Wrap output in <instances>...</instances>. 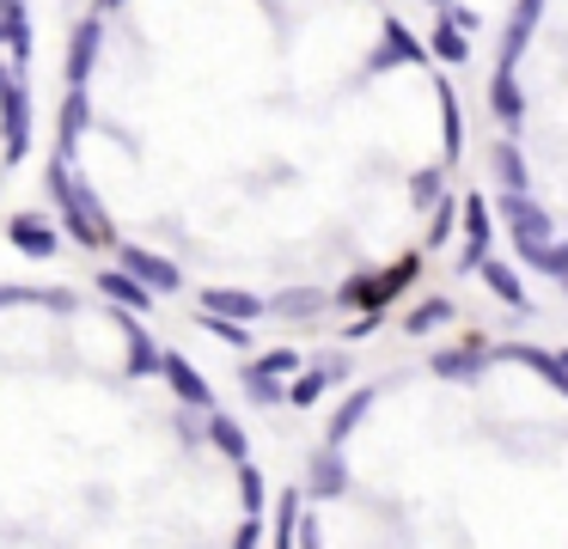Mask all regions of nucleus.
<instances>
[{"label":"nucleus","instance_id":"obj_5","mask_svg":"<svg viewBox=\"0 0 568 549\" xmlns=\"http://www.w3.org/2000/svg\"><path fill=\"white\" fill-rule=\"evenodd\" d=\"M501 214H507V232H514V244H544V238L556 232L550 214H544V207L531 202L526 190H507V195H501Z\"/></svg>","mask_w":568,"mask_h":549},{"label":"nucleus","instance_id":"obj_19","mask_svg":"<svg viewBox=\"0 0 568 549\" xmlns=\"http://www.w3.org/2000/svg\"><path fill=\"white\" fill-rule=\"evenodd\" d=\"M507 360H519V366H531V373H544L556 390L568 397V366H562V354H544V348H526V342H514V348H501Z\"/></svg>","mask_w":568,"mask_h":549},{"label":"nucleus","instance_id":"obj_38","mask_svg":"<svg viewBox=\"0 0 568 549\" xmlns=\"http://www.w3.org/2000/svg\"><path fill=\"white\" fill-rule=\"evenodd\" d=\"M538 12H544V0H514V19L519 24H538Z\"/></svg>","mask_w":568,"mask_h":549},{"label":"nucleus","instance_id":"obj_21","mask_svg":"<svg viewBox=\"0 0 568 549\" xmlns=\"http://www.w3.org/2000/svg\"><path fill=\"white\" fill-rule=\"evenodd\" d=\"M367 409H373V390H355V397H348L343 409L331 415V427H324V446H343V439L355 434L361 421H367Z\"/></svg>","mask_w":568,"mask_h":549},{"label":"nucleus","instance_id":"obj_35","mask_svg":"<svg viewBox=\"0 0 568 549\" xmlns=\"http://www.w3.org/2000/svg\"><path fill=\"white\" fill-rule=\"evenodd\" d=\"M409 195H416V207L440 202V171H416V183H409Z\"/></svg>","mask_w":568,"mask_h":549},{"label":"nucleus","instance_id":"obj_8","mask_svg":"<svg viewBox=\"0 0 568 549\" xmlns=\"http://www.w3.org/2000/svg\"><path fill=\"white\" fill-rule=\"evenodd\" d=\"M409 281H416V256L392 263L385 275H373V281H348V287H343V299H348V305H379V299H392V293H404Z\"/></svg>","mask_w":568,"mask_h":549},{"label":"nucleus","instance_id":"obj_28","mask_svg":"<svg viewBox=\"0 0 568 549\" xmlns=\"http://www.w3.org/2000/svg\"><path fill=\"white\" fill-rule=\"evenodd\" d=\"M434 55H440V61H453V68H458V61H465V55H470V43H465V31H458V24H453V19H446V24H434Z\"/></svg>","mask_w":568,"mask_h":549},{"label":"nucleus","instance_id":"obj_41","mask_svg":"<svg viewBox=\"0 0 568 549\" xmlns=\"http://www.w3.org/2000/svg\"><path fill=\"white\" fill-rule=\"evenodd\" d=\"M116 7H123V0H99V12H116Z\"/></svg>","mask_w":568,"mask_h":549},{"label":"nucleus","instance_id":"obj_32","mask_svg":"<svg viewBox=\"0 0 568 549\" xmlns=\"http://www.w3.org/2000/svg\"><path fill=\"white\" fill-rule=\"evenodd\" d=\"M239 495H245V512L263 519V476L251 470V458H239Z\"/></svg>","mask_w":568,"mask_h":549},{"label":"nucleus","instance_id":"obj_10","mask_svg":"<svg viewBox=\"0 0 568 549\" xmlns=\"http://www.w3.org/2000/svg\"><path fill=\"white\" fill-rule=\"evenodd\" d=\"M0 49H13L19 73H26V61H31V12H26V0H0Z\"/></svg>","mask_w":568,"mask_h":549},{"label":"nucleus","instance_id":"obj_4","mask_svg":"<svg viewBox=\"0 0 568 549\" xmlns=\"http://www.w3.org/2000/svg\"><path fill=\"white\" fill-rule=\"evenodd\" d=\"M160 373H165V385L178 390V403H184V409H214V390H209V378L190 366V354L165 348L160 354Z\"/></svg>","mask_w":568,"mask_h":549},{"label":"nucleus","instance_id":"obj_24","mask_svg":"<svg viewBox=\"0 0 568 549\" xmlns=\"http://www.w3.org/2000/svg\"><path fill=\"white\" fill-rule=\"evenodd\" d=\"M270 312H282V317H318L324 312V293L318 287H287V293H275V299H270Z\"/></svg>","mask_w":568,"mask_h":549},{"label":"nucleus","instance_id":"obj_22","mask_svg":"<svg viewBox=\"0 0 568 549\" xmlns=\"http://www.w3.org/2000/svg\"><path fill=\"white\" fill-rule=\"evenodd\" d=\"M397 61H422V43L404 31V24H385V49L373 55V68H397Z\"/></svg>","mask_w":568,"mask_h":549},{"label":"nucleus","instance_id":"obj_12","mask_svg":"<svg viewBox=\"0 0 568 549\" xmlns=\"http://www.w3.org/2000/svg\"><path fill=\"white\" fill-rule=\"evenodd\" d=\"M489 354H495L489 342H483V336H470L465 348H440V354H434V373H440V378H477Z\"/></svg>","mask_w":568,"mask_h":549},{"label":"nucleus","instance_id":"obj_6","mask_svg":"<svg viewBox=\"0 0 568 549\" xmlns=\"http://www.w3.org/2000/svg\"><path fill=\"white\" fill-rule=\"evenodd\" d=\"M7 244H13L19 256H31V263H50V256L62 251L55 226H50V220H38V214H13V220H7Z\"/></svg>","mask_w":568,"mask_h":549},{"label":"nucleus","instance_id":"obj_16","mask_svg":"<svg viewBox=\"0 0 568 549\" xmlns=\"http://www.w3.org/2000/svg\"><path fill=\"white\" fill-rule=\"evenodd\" d=\"M489 104H495V116L507 122V129H519L526 122V98H519V80H514V68H495V85H489Z\"/></svg>","mask_w":568,"mask_h":549},{"label":"nucleus","instance_id":"obj_26","mask_svg":"<svg viewBox=\"0 0 568 549\" xmlns=\"http://www.w3.org/2000/svg\"><path fill=\"white\" fill-rule=\"evenodd\" d=\"M489 165H495V177H501L507 190H526V159H519V146H514V141H501V146H495V153H489Z\"/></svg>","mask_w":568,"mask_h":549},{"label":"nucleus","instance_id":"obj_42","mask_svg":"<svg viewBox=\"0 0 568 549\" xmlns=\"http://www.w3.org/2000/svg\"><path fill=\"white\" fill-rule=\"evenodd\" d=\"M434 7H453V0H434Z\"/></svg>","mask_w":568,"mask_h":549},{"label":"nucleus","instance_id":"obj_13","mask_svg":"<svg viewBox=\"0 0 568 549\" xmlns=\"http://www.w3.org/2000/svg\"><path fill=\"white\" fill-rule=\"evenodd\" d=\"M99 293L116 305V312H148V305H153V293L141 287L129 268H104V275H99Z\"/></svg>","mask_w":568,"mask_h":549},{"label":"nucleus","instance_id":"obj_7","mask_svg":"<svg viewBox=\"0 0 568 549\" xmlns=\"http://www.w3.org/2000/svg\"><path fill=\"white\" fill-rule=\"evenodd\" d=\"M92 129V104H87V85H68L62 98V116H55V159H74L80 134Z\"/></svg>","mask_w":568,"mask_h":549},{"label":"nucleus","instance_id":"obj_33","mask_svg":"<svg viewBox=\"0 0 568 549\" xmlns=\"http://www.w3.org/2000/svg\"><path fill=\"white\" fill-rule=\"evenodd\" d=\"M294 525H300V495L287 488L282 507H275V543H294Z\"/></svg>","mask_w":568,"mask_h":549},{"label":"nucleus","instance_id":"obj_3","mask_svg":"<svg viewBox=\"0 0 568 549\" xmlns=\"http://www.w3.org/2000/svg\"><path fill=\"white\" fill-rule=\"evenodd\" d=\"M116 268H129V275H135L148 293H178V287H184V275H178L172 256L141 251V244H116Z\"/></svg>","mask_w":568,"mask_h":549},{"label":"nucleus","instance_id":"obj_25","mask_svg":"<svg viewBox=\"0 0 568 549\" xmlns=\"http://www.w3.org/2000/svg\"><path fill=\"white\" fill-rule=\"evenodd\" d=\"M245 397L270 409V403H287V385H282V378H275V373H263L257 360H251V366H245Z\"/></svg>","mask_w":568,"mask_h":549},{"label":"nucleus","instance_id":"obj_15","mask_svg":"<svg viewBox=\"0 0 568 549\" xmlns=\"http://www.w3.org/2000/svg\"><path fill=\"white\" fill-rule=\"evenodd\" d=\"M202 439H209V446L221 451V458H233V464H239V458H251V439H245V427H239L233 415H221V409H214L209 421H202Z\"/></svg>","mask_w":568,"mask_h":549},{"label":"nucleus","instance_id":"obj_31","mask_svg":"<svg viewBox=\"0 0 568 549\" xmlns=\"http://www.w3.org/2000/svg\"><path fill=\"white\" fill-rule=\"evenodd\" d=\"M465 232H470V244H489V207H483V195H465Z\"/></svg>","mask_w":568,"mask_h":549},{"label":"nucleus","instance_id":"obj_23","mask_svg":"<svg viewBox=\"0 0 568 549\" xmlns=\"http://www.w3.org/2000/svg\"><path fill=\"white\" fill-rule=\"evenodd\" d=\"M483 281H489V293H495V299H507V305H519V312H526V287H519V275H514V268H507V263H489V256H483Z\"/></svg>","mask_w":568,"mask_h":549},{"label":"nucleus","instance_id":"obj_36","mask_svg":"<svg viewBox=\"0 0 568 549\" xmlns=\"http://www.w3.org/2000/svg\"><path fill=\"white\" fill-rule=\"evenodd\" d=\"M446 232H453V202L434 207V226H428V244H446Z\"/></svg>","mask_w":568,"mask_h":549},{"label":"nucleus","instance_id":"obj_29","mask_svg":"<svg viewBox=\"0 0 568 549\" xmlns=\"http://www.w3.org/2000/svg\"><path fill=\"white\" fill-rule=\"evenodd\" d=\"M202 329H209V336H221L226 348H251V329L239 324V317H221V312H202Z\"/></svg>","mask_w":568,"mask_h":549},{"label":"nucleus","instance_id":"obj_37","mask_svg":"<svg viewBox=\"0 0 568 549\" xmlns=\"http://www.w3.org/2000/svg\"><path fill=\"white\" fill-rule=\"evenodd\" d=\"M233 543H239V549L263 543V525H257V512H251V519H245V525H239V531H233Z\"/></svg>","mask_w":568,"mask_h":549},{"label":"nucleus","instance_id":"obj_39","mask_svg":"<svg viewBox=\"0 0 568 549\" xmlns=\"http://www.w3.org/2000/svg\"><path fill=\"white\" fill-rule=\"evenodd\" d=\"M483 256H489V244H465V256H458V268H477Z\"/></svg>","mask_w":568,"mask_h":549},{"label":"nucleus","instance_id":"obj_40","mask_svg":"<svg viewBox=\"0 0 568 549\" xmlns=\"http://www.w3.org/2000/svg\"><path fill=\"white\" fill-rule=\"evenodd\" d=\"M19 299H31V293H19V287H0V305H19Z\"/></svg>","mask_w":568,"mask_h":549},{"label":"nucleus","instance_id":"obj_34","mask_svg":"<svg viewBox=\"0 0 568 549\" xmlns=\"http://www.w3.org/2000/svg\"><path fill=\"white\" fill-rule=\"evenodd\" d=\"M257 366H263V373H275V378H287V373H300V354L294 348H270Z\"/></svg>","mask_w":568,"mask_h":549},{"label":"nucleus","instance_id":"obj_17","mask_svg":"<svg viewBox=\"0 0 568 549\" xmlns=\"http://www.w3.org/2000/svg\"><path fill=\"white\" fill-rule=\"evenodd\" d=\"M123 324V336H129V378H153L160 373V348L148 342V329L135 324V317H116Z\"/></svg>","mask_w":568,"mask_h":549},{"label":"nucleus","instance_id":"obj_27","mask_svg":"<svg viewBox=\"0 0 568 549\" xmlns=\"http://www.w3.org/2000/svg\"><path fill=\"white\" fill-rule=\"evenodd\" d=\"M440 116H446V159H458V146H465V116H458V98L446 80H440Z\"/></svg>","mask_w":568,"mask_h":549},{"label":"nucleus","instance_id":"obj_14","mask_svg":"<svg viewBox=\"0 0 568 549\" xmlns=\"http://www.w3.org/2000/svg\"><path fill=\"white\" fill-rule=\"evenodd\" d=\"M306 488L318 500H331V495H343L348 488V464H343V446H324L318 458H312V476H306Z\"/></svg>","mask_w":568,"mask_h":549},{"label":"nucleus","instance_id":"obj_30","mask_svg":"<svg viewBox=\"0 0 568 549\" xmlns=\"http://www.w3.org/2000/svg\"><path fill=\"white\" fill-rule=\"evenodd\" d=\"M446 317H453V299H428V305H416V312L404 317V329L409 336H428L434 324H446Z\"/></svg>","mask_w":568,"mask_h":549},{"label":"nucleus","instance_id":"obj_1","mask_svg":"<svg viewBox=\"0 0 568 549\" xmlns=\"http://www.w3.org/2000/svg\"><path fill=\"white\" fill-rule=\"evenodd\" d=\"M50 195H55V207H62V226L74 232L87 251H111L116 244V226H111V214H104L99 202H92V190L68 171V159H55L50 165Z\"/></svg>","mask_w":568,"mask_h":549},{"label":"nucleus","instance_id":"obj_11","mask_svg":"<svg viewBox=\"0 0 568 549\" xmlns=\"http://www.w3.org/2000/svg\"><path fill=\"white\" fill-rule=\"evenodd\" d=\"M202 312H221V317L251 324V317L270 312V299H257V293H245V287H209V293H202Z\"/></svg>","mask_w":568,"mask_h":549},{"label":"nucleus","instance_id":"obj_9","mask_svg":"<svg viewBox=\"0 0 568 549\" xmlns=\"http://www.w3.org/2000/svg\"><path fill=\"white\" fill-rule=\"evenodd\" d=\"M336 378H348V360H343V354H324L312 373H300L294 385H287V403H294V409H312V403H318L324 390L336 385Z\"/></svg>","mask_w":568,"mask_h":549},{"label":"nucleus","instance_id":"obj_43","mask_svg":"<svg viewBox=\"0 0 568 549\" xmlns=\"http://www.w3.org/2000/svg\"><path fill=\"white\" fill-rule=\"evenodd\" d=\"M562 366H568V354H562Z\"/></svg>","mask_w":568,"mask_h":549},{"label":"nucleus","instance_id":"obj_20","mask_svg":"<svg viewBox=\"0 0 568 549\" xmlns=\"http://www.w3.org/2000/svg\"><path fill=\"white\" fill-rule=\"evenodd\" d=\"M519 256H526V268H538V275H550V281H562V287H568V244H556V238L519 244Z\"/></svg>","mask_w":568,"mask_h":549},{"label":"nucleus","instance_id":"obj_18","mask_svg":"<svg viewBox=\"0 0 568 549\" xmlns=\"http://www.w3.org/2000/svg\"><path fill=\"white\" fill-rule=\"evenodd\" d=\"M99 31H104L99 19H87V24L74 31V49H68V85H87V73H92V55H99Z\"/></svg>","mask_w":568,"mask_h":549},{"label":"nucleus","instance_id":"obj_2","mask_svg":"<svg viewBox=\"0 0 568 549\" xmlns=\"http://www.w3.org/2000/svg\"><path fill=\"white\" fill-rule=\"evenodd\" d=\"M0 134H7V159H26L31 146V98L13 85V73L0 68Z\"/></svg>","mask_w":568,"mask_h":549}]
</instances>
